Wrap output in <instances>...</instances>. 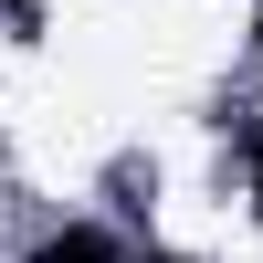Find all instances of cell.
Listing matches in <instances>:
<instances>
[{"label":"cell","instance_id":"cell-2","mask_svg":"<svg viewBox=\"0 0 263 263\" xmlns=\"http://www.w3.org/2000/svg\"><path fill=\"white\" fill-rule=\"evenodd\" d=\"M253 200H263V126H253Z\"/></svg>","mask_w":263,"mask_h":263},{"label":"cell","instance_id":"cell-1","mask_svg":"<svg viewBox=\"0 0 263 263\" xmlns=\"http://www.w3.org/2000/svg\"><path fill=\"white\" fill-rule=\"evenodd\" d=\"M32 263H116V242H105L95 221H74V232H53V242H42Z\"/></svg>","mask_w":263,"mask_h":263},{"label":"cell","instance_id":"cell-3","mask_svg":"<svg viewBox=\"0 0 263 263\" xmlns=\"http://www.w3.org/2000/svg\"><path fill=\"white\" fill-rule=\"evenodd\" d=\"M253 53H263V32H253Z\"/></svg>","mask_w":263,"mask_h":263}]
</instances>
